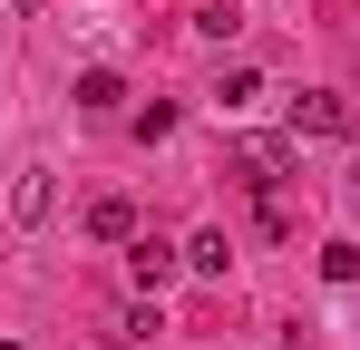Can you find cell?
I'll return each mask as SVG.
<instances>
[{
	"instance_id": "6da1fadb",
	"label": "cell",
	"mask_w": 360,
	"mask_h": 350,
	"mask_svg": "<svg viewBox=\"0 0 360 350\" xmlns=\"http://www.w3.org/2000/svg\"><path fill=\"white\" fill-rule=\"evenodd\" d=\"M234 175L253 185V195H273V185L292 175V146H283V136H243V146H234Z\"/></svg>"
},
{
	"instance_id": "7a4b0ae2",
	"label": "cell",
	"mask_w": 360,
	"mask_h": 350,
	"mask_svg": "<svg viewBox=\"0 0 360 350\" xmlns=\"http://www.w3.org/2000/svg\"><path fill=\"white\" fill-rule=\"evenodd\" d=\"M292 136H351V98L302 88V98H292Z\"/></svg>"
},
{
	"instance_id": "3957f363",
	"label": "cell",
	"mask_w": 360,
	"mask_h": 350,
	"mask_svg": "<svg viewBox=\"0 0 360 350\" xmlns=\"http://www.w3.org/2000/svg\"><path fill=\"white\" fill-rule=\"evenodd\" d=\"M49 205H59L49 166H20V185H10V214H20V224H49Z\"/></svg>"
},
{
	"instance_id": "277c9868",
	"label": "cell",
	"mask_w": 360,
	"mask_h": 350,
	"mask_svg": "<svg viewBox=\"0 0 360 350\" xmlns=\"http://www.w3.org/2000/svg\"><path fill=\"white\" fill-rule=\"evenodd\" d=\"M127 273H136V292H156L166 273H176V243H156V233H136V243H127Z\"/></svg>"
},
{
	"instance_id": "5b68a950",
	"label": "cell",
	"mask_w": 360,
	"mask_h": 350,
	"mask_svg": "<svg viewBox=\"0 0 360 350\" xmlns=\"http://www.w3.org/2000/svg\"><path fill=\"white\" fill-rule=\"evenodd\" d=\"M88 233H98V243H136V205H127V195L88 205Z\"/></svg>"
},
{
	"instance_id": "8992f818",
	"label": "cell",
	"mask_w": 360,
	"mask_h": 350,
	"mask_svg": "<svg viewBox=\"0 0 360 350\" xmlns=\"http://www.w3.org/2000/svg\"><path fill=\"white\" fill-rule=\"evenodd\" d=\"M185 263H195L205 283H224V263H234V243H224V233H195V243H185Z\"/></svg>"
},
{
	"instance_id": "52a82bcc",
	"label": "cell",
	"mask_w": 360,
	"mask_h": 350,
	"mask_svg": "<svg viewBox=\"0 0 360 350\" xmlns=\"http://www.w3.org/2000/svg\"><path fill=\"white\" fill-rule=\"evenodd\" d=\"M156 331H166V321H156V302H127V311H117V341H127V350H146Z\"/></svg>"
},
{
	"instance_id": "ba28073f",
	"label": "cell",
	"mask_w": 360,
	"mask_h": 350,
	"mask_svg": "<svg viewBox=\"0 0 360 350\" xmlns=\"http://www.w3.org/2000/svg\"><path fill=\"white\" fill-rule=\"evenodd\" d=\"M117 98H127V88H117V78H108V68H88V78H78V108H88V117H108V108H117Z\"/></svg>"
},
{
	"instance_id": "9c48e42d",
	"label": "cell",
	"mask_w": 360,
	"mask_h": 350,
	"mask_svg": "<svg viewBox=\"0 0 360 350\" xmlns=\"http://www.w3.org/2000/svg\"><path fill=\"white\" fill-rule=\"evenodd\" d=\"M253 98H263V78H253V68H224V88H214V108H253Z\"/></svg>"
},
{
	"instance_id": "30bf717a",
	"label": "cell",
	"mask_w": 360,
	"mask_h": 350,
	"mask_svg": "<svg viewBox=\"0 0 360 350\" xmlns=\"http://www.w3.org/2000/svg\"><path fill=\"white\" fill-rule=\"evenodd\" d=\"M351 195H360V166H351Z\"/></svg>"
},
{
	"instance_id": "8fae6325",
	"label": "cell",
	"mask_w": 360,
	"mask_h": 350,
	"mask_svg": "<svg viewBox=\"0 0 360 350\" xmlns=\"http://www.w3.org/2000/svg\"><path fill=\"white\" fill-rule=\"evenodd\" d=\"M0 350H20V341H0Z\"/></svg>"
}]
</instances>
